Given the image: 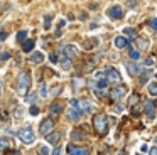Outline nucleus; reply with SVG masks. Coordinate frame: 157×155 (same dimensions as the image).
Segmentation results:
<instances>
[{
	"label": "nucleus",
	"instance_id": "1",
	"mask_svg": "<svg viewBox=\"0 0 157 155\" xmlns=\"http://www.w3.org/2000/svg\"><path fill=\"white\" fill-rule=\"evenodd\" d=\"M29 88H31V76H29V73H21L17 78V84H15V91H17V94H21V96H24L25 93L29 91Z\"/></svg>",
	"mask_w": 157,
	"mask_h": 155
},
{
	"label": "nucleus",
	"instance_id": "2",
	"mask_svg": "<svg viewBox=\"0 0 157 155\" xmlns=\"http://www.w3.org/2000/svg\"><path fill=\"white\" fill-rule=\"evenodd\" d=\"M93 127H95V131L98 135H105L108 131V118L101 113L95 115V118H93Z\"/></svg>",
	"mask_w": 157,
	"mask_h": 155
},
{
	"label": "nucleus",
	"instance_id": "3",
	"mask_svg": "<svg viewBox=\"0 0 157 155\" xmlns=\"http://www.w3.org/2000/svg\"><path fill=\"white\" fill-rule=\"evenodd\" d=\"M17 135H19V138L27 145H31V143L36 142V135H34V131H32L31 128H21V130L17 131Z\"/></svg>",
	"mask_w": 157,
	"mask_h": 155
},
{
	"label": "nucleus",
	"instance_id": "4",
	"mask_svg": "<svg viewBox=\"0 0 157 155\" xmlns=\"http://www.w3.org/2000/svg\"><path fill=\"white\" fill-rule=\"evenodd\" d=\"M52 128H54V120L52 118H44V120L41 121V125H39V133L41 135H48L52 131Z\"/></svg>",
	"mask_w": 157,
	"mask_h": 155
},
{
	"label": "nucleus",
	"instance_id": "5",
	"mask_svg": "<svg viewBox=\"0 0 157 155\" xmlns=\"http://www.w3.org/2000/svg\"><path fill=\"white\" fill-rule=\"evenodd\" d=\"M76 101H78V100H71V108H69V111H68V118L71 121H78L79 116H81V111H79Z\"/></svg>",
	"mask_w": 157,
	"mask_h": 155
},
{
	"label": "nucleus",
	"instance_id": "6",
	"mask_svg": "<svg viewBox=\"0 0 157 155\" xmlns=\"http://www.w3.org/2000/svg\"><path fill=\"white\" fill-rule=\"evenodd\" d=\"M105 76H106V81H110V83H120V81H122V74H120L115 67H108Z\"/></svg>",
	"mask_w": 157,
	"mask_h": 155
},
{
	"label": "nucleus",
	"instance_id": "7",
	"mask_svg": "<svg viewBox=\"0 0 157 155\" xmlns=\"http://www.w3.org/2000/svg\"><path fill=\"white\" fill-rule=\"evenodd\" d=\"M127 91H128V88H127L125 84H120V86H117V88H112L110 98H112V100H120L122 96H125Z\"/></svg>",
	"mask_w": 157,
	"mask_h": 155
},
{
	"label": "nucleus",
	"instance_id": "8",
	"mask_svg": "<svg viewBox=\"0 0 157 155\" xmlns=\"http://www.w3.org/2000/svg\"><path fill=\"white\" fill-rule=\"evenodd\" d=\"M106 15H108L112 20H118V19H122V17H123V10H122V7H120V5H113V7H110V9H108Z\"/></svg>",
	"mask_w": 157,
	"mask_h": 155
},
{
	"label": "nucleus",
	"instance_id": "9",
	"mask_svg": "<svg viewBox=\"0 0 157 155\" xmlns=\"http://www.w3.org/2000/svg\"><path fill=\"white\" fill-rule=\"evenodd\" d=\"M68 153L69 155H90L88 147H76V145H68Z\"/></svg>",
	"mask_w": 157,
	"mask_h": 155
},
{
	"label": "nucleus",
	"instance_id": "10",
	"mask_svg": "<svg viewBox=\"0 0 157 155\" xmlns=\"http://www.w3.org/2000/svg\"><path fill=\"white\" fill-rule=\"evenodd\" d=\"M144 110H145V115L149 118H154L155 116V101L147 100L145 103H144Z\"/></svg>",
	"mask_w": 157,
	"mask_h": 155
},
{
	"label": "nucleus",
	"instance_id": "11",
	"mask_svg": "<svg viewBox=\"0 0 157 155\" xmlns=\"http://www.w3.org/2000/svg\"><path fill=\"white\" fill-rule=\"evenodd\" d=\"M63 54H64L66 57H69V59H73V57H76V54H78V49H76V46H73V44H68V46L63 47Z\"/></svg>",
	"mask_w": 157,
	"mask_h": 155
},
{
	"label": "nucleus",
	"instance_id": "12",
	"mask_svg": "<svg viewBox=\"0 0 157 155\" xmlns=\"http://www.w3.org/2000/svg\"><path fill=\"white\" fill-rule=\"evenodd\" d=\"M115 47H118V49H128V47H130V40L125 39L123 36H118L115 39Z\"/></svg>",
	"mask_w": 157,
	"mask_h": 155
},
{
	"label": "nucleus",
	"instance_id": "13",
	"mask_svg": "<svg viewBox=\"0 0 157 155\" xmlns=\"http://www.w3.org/2000/svg\"><path fill=\"white\" fill-rule=\"evenodd\" d=\"M76 104H78V108H79V111H81V113H91V111H93V106L86 100L76 101Z\"/></svg>",
	"mask_w": 157,
	"mask_h": 155
},
{
	"label": "nucleus",
	"instance_id": "14",
	"mask_svg": "<svg viewBox=\"0 0 157 155\" xmlns=\"http://www.w3.org/2000/svg\"><path fill=\"white\" fill-rule=\"evenodd\" d=\"M59 140H61V133L59 131H51V133L46 135V142H49L51 145H56Z\"/></svg>",
	"mask_w": 157,
	"mask_h": 155
},
{
	"label": "nucleus",
	"instance_id": "15",
	"mask_svg": "<svg viewBox=\"0 0 157 155\" xmlns=\"http://www.w3.org/2000/svg\"><path fill=\"white\" fill-rule=\"evenodd\" d=\"M42 61H44V54L42 52H32L29 56V62H32V64H41Z\"/></svg>",
	"mask_w": 157,
	"mask_h": 155
},
{
	"label": "nucleus",
	"instance_id": "16",
	"mask_svg": "<svg viewBox=\"0 0 157 155\" xmlns=\"http://www.w3.org/2000/svg\"><path fill=\"white\" fill-rule=\"evenodd\" d=\"M127 67H128V73L132 74V76H137V74L140 73V66H139V62H135V61L127 62Z\"/></svg>",
	"mask_w": 157,
	"mask_h": 155
},
{
	"label": "nucleus",
	"instance_id": "17",
	"mask_svg": "<svg viewBox=\"0 0 157 155\" xmlns=\"http://www.w3.org/2000/svg\"><path fill=\"white\" fill-rule=\"evenodd\" d=\"M12 148V140L9 137H0V150H10Z\"/></svg>",
	"mask_w": 157,
	"mask_h": 155
},
{
	"label": "nucleus",
	"instance_id": "18",
	"mask_svg": "<svg viewBox=\"0 0 157 155\" xmlns=\"http://www.w3.org/2000/svg\"><path fill=\"white\" fill-rule=\"evenodd\" d=\"M63 111V103H59V101H56V103L51 104V115H58Z\"/></svg>",
	"mask_w": 157,
	"mask_h": 155
},
{
	"label": "nucleus",
	"instance_id": "19",
	"mask_svg": "<svg viewBox=\"0 0 157 155\" xmlns=\"http://www.w3.org/2000/svg\"><path fill=\"white\" fill-rule=\"evenodd\" d=\"M34 40H24V44H22V51H24V52H31L32 49H34Z\"/></svg>",
	"mask_w": 157,
	"mask_h": 155
},
{
	"label": "nucleus",
	"instance_id": "20",
	"mask_svg": "<svg viewBox=\"0 0 157 155\" xmlns=\"http://www.w3.org/2000/svg\"><path fill=\"white\" fill-rule=\"evenodd\" d=\"M147 91H149L152 96H157V83H149V86H147Z\"/></svg>",
	"mask_w": 157,
	"mask_h": 155
},
{
	"label": "nucleus",
	"instance_id": "21",
	"mask_svg": "<svg viewBox=\"0 0 157 155\" xmlns=\"http://www.w3.org/2000/svg\"><path fill=\"white\" fill-rule=\"evenodd\" d=\"M15 39H17V42H24V40L27 39V30H21V32H17Z\"/></svg>",
	"mask_w": 157,
	"mask_h": 155
},
{
	"label": "nucleus",
	"instance_id": "22",
	"mask_svg": "<svg viewBox=\"0 0 157 155\" xmlns=\"http://www.w3.org/2000/svg\"><path fill=\"white\" fill-rule=\"evenodd\" d=\"M51 19H52V13H46L44 15V29L46 30L51 27Z\"/></svg>",
	"mask_w": 157,
	"mask_h": 155
},
{
	"label": "nucleus",
	"instance_id": "23",
	"mask_svg": "<svg viewBox=\"0 0 157 155\" xmlns=\"http://www.w3.org/2000/svg\"><path fill=\"white\" fill-rule=\"evenodd\" d=\"M61 66L64 67V69H69V67H71V59H69V57H66V56H63Z\"/></svg>",
	"mask_w": 157,
	"mask_h": 155
},
{
	"label": "nucleus",
	"instance_id": "24",
	"mask_svg": "<svg viewBox=\"0 0 157 155\" xmlns=\"http://www.w3.org/2000/svg\"><path fill=\"white\" fill-rule=\"evenodd\" d=\"M0 123L9 125V113L7 111H2V113H0Z\"/></svg>",
	"mask_w": 157,
	"mask_h": 155
},
{
	"label": "nucleus",
	"instance_id": "25",
	"mask_svg": "<svg viewBox=\"0 0 157 155\" xmlns=\"http://www.w3.org/2000/svg\"><path fill=\"white\" fill-rule=\"evenodd\" d=\"M106 84H108V81L103 78V79H98V84H96V88H98V89H106Z\"/></svg>",
	"mask_w": 157,
	"mask_h": 155
},
{
	"label": "nucleus",
	"instance_id": "26",
	"mask_svg": "<svg viewBox=\"0 0 157 155\" xmlns=\"http://www.w3.org/2000/svg\"><path fill=\"white\" fill-rule=\"evenodd\" d=\"M123 34H127V36L133 37V36L137 34V30H135V29H132V27H125V29H123Z\"/></svg>",
	"mask_w": 157,
	"mask_h": 155
},
{
	"label": "nucleus",
	"instance_id": "27",
	"mask_svg": "<svg viewBox=\"0 0 157 155\" xmlns=\"http://www.w3.org/2000/svg\"><path fill=\"white\" fill-rule=\"evenodd\" d=\"M130 57H132V59H139V57H140V51L130 49Z\"/></svg>",
	"mask_w": 157,
	"mask_h": 155
},
{
	"label": "nucleus",
	"instance_id": "28",
	"mask_svg": "<svg viewBox=\"0 0 157 155\" xmlns=\"http://www.w3.org/2000/svg\"><path fill=\"white\" fill-rule=\"evenodd\" d=\"M71 138H73V140H81V138H83V135L79 133L78 130H75V131L71 133Z\"/></svg>",
	"mask_w": 157,
	"mask_h": 155
},
{
	"label": "nucleus",
	"instance_id": "29",
	"mask_svg": "<svg viewBox=\"0 0 157 155\" xmlns=\"http://www.w3.org/2000/svg\"><path fill=\"white\" fill-rule=\"evenodd\" d=\"M37 152H39V153H41V155H48V153H49L48 147H44V145H41V147L37 148Z\"/></svg>",
	"mask_w": 157,
	"mask_h": 155
},
{
	"label": "nucleus",
	"instance_id": "30",
	"mask_svg": "<svg viewBox=\"0 0 157 155\" xmlns=\"http://www.w3.org/2000/svg\"><path fill=\"white\" fill-rule=\"evenodd\" d=\"M29 113H31L32 116H36V115L39 113V108H37V106H34V104H32V106L29 108Z\"/></svg>",
	"mask_w": 157,
	"mask_h": 155
},
{
	"label": "nucleus",
	"instance_id": "31",
	"mask_svg": "<svg viewBox=\"0 0 157 155\" xmlns=\"http://www.w3.org/2000/svg\"><path fill=\"white\" fill-rule=\"evenodd\" d=\"M49 59H51V62H58L59 57H58V54H56V52H51V54H49Z\"/></svg>",
	"mask_w": 157,
	"mask_h": 155
},
{
	"label": "nucleus",
	"instance_id": "32",
	"mask_svg": "<svg viewBox=\"0 0 157 155\" xmlns=\"http://www.w3.org/2000/svg\"><path fill=\"white\" fill-rule=\"evenodd\" d=\"M137 100H139V94H132V98H130L128 104H130V106H132V104H135V103H137Z\"/></svg>",
	"mask_w": 157,
	"mask_h": 155
},
{
	"label": "nucleus",
	"instance_id": "33",
	"mask_svg": "<svg viewBox=\"0 0 157 155\" xmlns=\"http://www.w3.org/2000/svg\"><path fill=\"white\" fill-rule=\"evenodd\" d=\"M154 62H155V59H154L152 56H149V57H147V59H145V66H152Z\"/></svg>",
	"mask_w": 157,
	"mask_h": 155
},
{
	"label": "nucleus",
	"instance_id": "34",
	"mask_svg": "<svg viewBox=\"0 0 157 155\" xmlns=\"http://www.w3.org/2000/svg\"><path fill=\"white\" fill-rule=\"evenodd\" d=\"M139 113H140V108H137L135 104H132V115L133 116H139Z\"/></svg>",
	"mask_w": 157,
	"mask_h": 155
},
{
	"label": "nucleus",
	"instance_id": "35",
	"mask_svg": "<svg viewBox=\"0 0 157 155\" xmlns=\"http://www.w3.org/2000/svg\"><path fill=\"white\" fill-rule=\"evenodd\" d=\"M9 57H10V52H2V54H0V59H2V61H7Z\"/></svg>",
	"mask_w": 157,
	"mask_h": 155
},
{
	"label": "nucleus",
	"instance_id": "36",
	"mask_svg": "<svg viewBox=\"0 0 157 155\" xmlns=\"http://www.w3.org/2000/svg\"><path fill=\"white\" fill-rule=\"evenodd\" d=\"M7 36H9L7 30H0V40H5V39H7Z\"/></svg>",
	"mask_w": 157,
	"mask_h": 155
},
{
	"label": "nucleus",
	"instance_id": "37",
	"mask_svg": "<svg viewBox=\"0 0 157 155\" xmlns=\"http://www.w3.org/2000/svg\"><path fill=\"white\" fill-rule=\"evenodd\" d=\"M137 44H140L142 49H145V47H147V40L145 39H139V40H137Z\"/></svg>",
	"mask_w": 157,
	"mask_h": 155
},
{
	"label": "nucleus",
	"instance_id": "38",
	"mask_svg": "<svg viewBox=\"0 0 157 155\" xmlns=\"http://www.w3.org/2000/svg\"><path fill=\"white\" fill-rule=\"evenodd\" d=\"M41 94H42V96H48V88H46V84H42V86H41Z\"/></svg>",
	"mask_w": 157,
	"mask_h": 155
},
{
	"label": "nucleus",
	"instance_id": "39",
	"mask_svg": "<svg viewBox=\"0 0 157 155\" xmlns=\"http://www.w3.org/2000/svg\"><path fill=\"white\" fill-rule=\"evenodd\" d=\"M95 78H96V79H103V78H105V73L98 71V73H95Z\"/></svg>",
	"mask_w": 157,
	"mask_h": 155
},
{
	"label": "nucleus",
	"instance_id": "40",
	"mask_svg": "<svg viewBox=\"0 0 157 155\" xmlns=\"http://www.w3.org/2000/svg\"><path fill=\"white\" fill-rule=\"evenodd\" d=\"M95 94H96L98 98H101L103 94H105V89H95Z\"/></svg>",
	"mask_w": 157,
	"mask_h": 155
},
{
	"label": "nucleus",
	"instance_id": "41",
	"mask_svg": "<svg viewBox=\"0 0 157 155\" xmlns=\"http://www.w3.org/2000/svg\"><path fill=\"white\" fill-rule=\"evenodd\" d=\"M150 27H152L154 30H157V19H152V20H150Z\"/></svg>",
	"mask_w": 157,
	"mask_h": 155
},
{
	"label": "nucleus",
	"instance_id": "42",
	"mask_svg": "<svg viewBox=\"0 0 157 155\" xmlns=\"http://www.w3.org/2000/svg\"><path fill=\"white\" fill-rule=\"evenodd\" d=\"M149 155H157V147H152L149 150Z\"/></svg>",
	"mask_w": 157,
	"mask_h": 155
},
{
	"label": "nucleus",
	"instance_id": "43",
	"mask_svg": "<svg viewBox=\"0 0 157 155\" xmlns=\"http://www.w3.org/2000/svg\"><path fill=\"white\" fill-rule=\"evenodd\" d=\"M61 91H63V88H61V86H58V88H56L54 91H52V94H56V96H58V94L61 93Z\"/></svg>",
	"mask_w": 157,
	"mask_h": 155
},
{
	"label": "nucleus",
	"instance_id": "44",
	"mask_svg": "<svg viewBox=\"0 0 157 155\" xmlns=\"http://www.w3.org/2000/svg\"><path fill=\"white\" fill-rule=\"evenodd\" d=\"M52 155H61V148H54V152H52Z\"/></svg>",
	"mask_w": 157,
	"mask_h": 155
},
{
	"label": "nucleus",
	"instance_id": "45",
	"mask_svg": "<svg viewBox=\"0 0 157 155\" xmlns=\"http://www.w3.org/2000/svg\"><path fill=\"white\" fill-rule=\"evenodd\" d=\"M21 113H22L21 108H19V110H15V118H21Z\"/></svg>",
	"mask_w": 157,
	"mask_h": 155
},
{
	"label": "nucleus",
	"instance_id": "46",
	"mask_svg": "<svg viewBox=\"0 0 157 155\" xmlns=\"http://www.w3.org/2000/svg\"><path fill=\"white\" fill-rule=\"evenodd\" d=\"M113 110H115V111H120V110H122V104H115V106H113Z\"/></svg>",
	"mask_w": 157,
	"mask_h": 155
},
{
	"label": "nucleus",
	"instance_id": "47",
	"mask_svg": "<svg viewBox=\"0 0 157 155\" xmlns=\"http://www.w3.org/2000/svg\"><path fill=\"white\" fill-rule=\"evenodd\" d=\"M34 100H36V94H31V98H29V103H34Z\"/></svg>",
	"mask_w": 157,
	"mask_h": 155
},
{
	"label": "nucleus",
	"instance_id": "48",
	"mask_svg": "<svg viewBox=\"0 0 157 155\" xmlns=\"http://www.w3.org/2000/svg\"><path fill=\"white\" fill-rule=\"evenodd\" d=\"M135 3H137L135 0H130V2H128V5H130V7H132V9H133V5H135Z\"/></svg>",
	"mask_w": 157,
	"mask_h": 155
},
{
	"label": "nucleus",
	"instance_id": "49",
	"mask_svg": "<svg viewBox=\"0 0 157 155\" xmlns=\"http://www.w3.org/2000/svg\"><path fill=\"white\" fill-rule=\"evenodd\" d=\"M2 88H4V83H2V81H0V93H2Z\"/></svg>",
	"mask_w": 157,
	"mask_h": 155
},
{
	"label": "nucleus",
	"instance_id": "50",
	"mask_svg": "<svg viewBox=\"0 0 157 155\" xmlns=\"http://www.w3.org/2000/svg\"><path fill=\"white\" fill-rule=\"evenodd\" d=\"M120 155H127V153H125V152H122V153H120Z\"/></svg>",
	"mask_w": 157,
	"mask_h": 155
},
{
	"label": "nucleus",
	"instance_id": "51",
	"mask_svg": "<svg viewBox=\"0 0 157 155\" xmlns=\"http://www.w3.org/2000/svg\"><path fill=\"white\" fill-rule=\"evenodd\" d=\"M155 142H157V137H155Z\"/></svg>",
	"mask_w": 157,
	"mask_h": 155
},
{
	"label": "nucleus",
	"instance_id": "52",
	"mask_svg": "<svg viewBox=\"0 0 157 155\" xmlns=\"http://www.w3.org/2000/svg\"><path fill=\"white\" fill-rule=\"evenodd\" d=\"M137 155H140V153H137Z\"/></svg>",
	"mask_w": 157,
	"mask_h": 155
},
{
	"label": "nucleus",
	"instance_id": "53",
	"mask_svg": "<svg viewBox=\"0 0 157 155\" xmlns=\"http://www.w3.org/2000/svg\"><path fill=\"white\" fill-rule=\"evenodd\" d=\"M0 155H2V153H0Z\"/></svg>",
	"mask_w": 157,
	"mask_h": 155
}]
</instances>
